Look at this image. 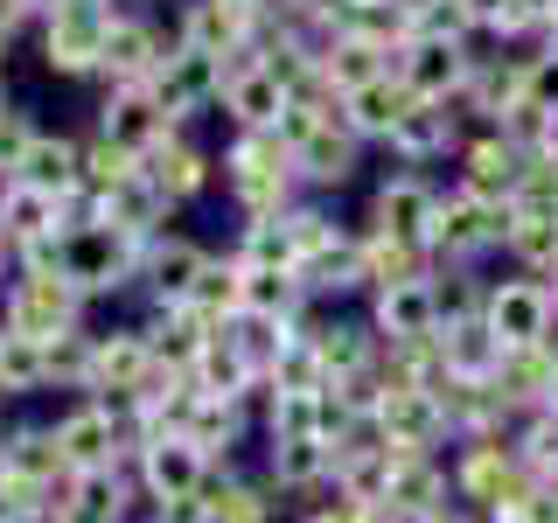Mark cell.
<instances>
[{
    "label": "cell",
    "instance_id": "obj_1",
    "mask_svg": "<svg viewBox=\"0 0 558 523\" xmlns=\"http://www.w3.org/2000/svg\"><path fill=\"white\" fill-rule=\"evenodd\" d=\"M217 188L223 203L244 217H287L301 196V174H293V147L272 126H231L217 147Z\"/></svg>",
    "mask_w": 558,
    "mask_h": 523
},
{
    "label": "cell",
    "instance_id": "obj_2",
    "mask_svg": "<svg viewBox=\"0 0 558 523\" xmlns=\"http://www.w3.org/2000/svg\"><path fill=\"white\" fill-rule=\"evenodd\" d=\"M502 238H510V203H482V196H468L461 182L440 174L426 252L440 258V266H488V258H502Z\"/></svg>",
    "mask_w": 558,
    "mask_h": 523
},
{
    "label": "cell",
    "instance_id": "obj_3",
    "mask_svg": "<svg viewBox=\"0 0 558 523\" xmlns=\"http://www.w3.org/2000/svg\"><path fill=\"white\" fill-rule=\"evenodd\" d=\"M35 57L49 77L63 84H98L105 35H112V0H57L49 14H35Z\"/></svg>",
    "mask_w": 558,
    "mask_h": 523
},
{
    "label": "cell",
    "instance_id": "obj_4",
    "mask_svg": "<svg viewBox=\"0 0 558 523\" xmlns=\"http://www.w3.org/2000/svg\"><path fill=\"white\" fill-rule=\"evenodd\" d=\"M63 279L84 293L92 307L105 301H126L133 279H140V238L112 231V223H70L63 231Z\"/></svg>",
    "mask_w": 558,
    "mask_h": 523
},
{
    "label": "cell",
    "instance_id": "obj_5",
    "mask_svg": "<svg viewBox=\"0 0 558 523\" xmlns=\"http://www.w3.org/2000/svg\"><path fill=\"white\" fill-rule=\"evenodd\" d=\"M92 301H84L77 287H70L63 272H8V287H0V328H14V336H35V342H57L70 328L92 321Z\"/></svg>",
    "mask_w": 558,
    "mask_h": 523
},
{
    "label": "cell",
    "instance_id": "obj_6",
    "mask_svg": "<svg viewBox=\"0 0 558 523\" xmlns=\"http://www.w3.org/2000/svg\"><path fill=\"white\" fill-rule=\"evenodd\" d=\"M49 426H57V453H63L70 475H112V467L133 461V433L105 398H84V391L63 398L49 412Z\"/></svg>",
    "mask_w": 558,
    "mask_h": 523
},
{
    "label": "cell",
    "instance_id": "obj_7",
    "mask_svg": "<svg viewBox=\"0 0 558 523\" xmlns=\"http://www.w3.org/2000/svg\"><path fill=\"white\" fill-rule=\"evenodd\" d=\"M482 321L502 349H537L558 336V293L551 279H531V272H488V301H482Z\"/></svg>",
    "mask_w": 558,
    "mask_h": 523
},
{
    "label": "cell",
    "instance_id": "obj_8",
    "mask_svg": "<svg viewBox=\"0 0 558 523\" xmlns=\"http://www.w3.org/2000/svg\"><path fill=\"white\" fill-rule=\"evenodd\" d=\"M475 133L468 126V112L453 98H412L405 105V119L391 126V139H384V161L391 168H418V174H440L453 168V154H461V139Z\"/></svg>",
    "mask_w": 558,
    "mask_h": 523
},
{
    "label": "cell",
    "instance_id": "obj_9",
    "mask_svg": "<svg viewBox=\"0 0 558 523\" xmlns=\"http://www.w3.org/2000/svg\"><path fill=\"white\" fill-rule=\"evenodd\" d=\"M126 475H133V488H140V510H154V502L203 496L209 461H203L196 440H182V433H147V440H133Z\"/></svg>",
    "mask_w": 558,
    "mask_h": 523
},
{
    "label": "cell",
    "instance_id": "obj_10",
    "mask_svg": "<svg viewBox=\"0 0 558 523\" xmlns=\"http://www.w3.org/2000/svg\"><path fill=\"white\" fill-rule=\"evenodd\" d=\"M433 196H440V174H418V168H384L377 182H371V196H363V217H356V231H377V238L426 244Z\"/></svg>",
    "mask_w": 558,
    "mask_h": 523
},
{
    "label": "cell",
    "instance_id": "obj_11",
    "mask_svg": "<svg viewBox=\"0 0 558 523\" xmlns=\"http://www.w3.org/2000/svg\"><path fill=\"white\" fill-rule=\"evenodd\" d=\"M209 252H217V244H203L196 231H182V223H168L161 238H147L140 244V279H133L140 307H182L189 287H196V272L209 266Z\"/></svg>",
    "mask_w": 558,
    "mask_h": 523
},
{
    "label": "cell",
    "instance_id": "obj_12",
    "mask_svg": "<svg viewBox=\"0 0 558 523\" xmlns=\"http://www.w3.org/2000/svg\"><path fill=\"white\" fill-rule=\"evenodd\" d=\"M92 133L112 139L119 154H133V161H140L147 147H161V139L174 133V119H168V105L154 98V84H98Z\"/></svg>",
    "mask_w": 558,
    "mask_h": 523
},
{
    "label": "cell",
    "instance_id": "obj_13",
    "mask_svg": "<svg viewBox=\"0 0 558 523\" xmlns=\"http://www.w3.org/2000/svg\"><path fill=\"white\" fill-rule=\"evenodd\" d=\"M147 84H154V98L168 105L174 126H203V119H217V98H223V57L174 42Z\"/></svg>",
    "mask_w": 558,
    "mask_h": 523
},
{
    "label": "cell",
    "instance_id": "obj_14",
    "mask_svg": "<svg viewBox=\"0 0 558 523\" xmlns=\"http://www.w3.org/2000/svg\"><path fill=\"white\" fill-rule=\"evenodd\" d=\"M174 49V28L161 8H112V35H105L98 84H147L161 57Z\"/></svg>",
    "mask_w": 558,
    "mask_h": 523
},
{
    "label": "cell",
    "instance_id": "obj_15",
    "mask_svg": "<svg viewBox=\"0 0 558 523\" xmlns=\"http://www.w3.org/2000/svg\"><path fill=\"white\" fill-rule=\"evenodd\" d=\"M154 377V356L140 342V321H92L84 349V398H133Z\"/></svg>",
    "mask_w": 558,
    "mask_h": 523
},
{
    "label": "cell",
    "instance_id": "obj_16",
    "mask_svg": "<svg viewBox=\"0 0 558 523\" xmlns=\"http://www.w3.org/2000/svg\"><path fill=\"white\" fill-rule=\"evenodd\" d=\"M447 467H453V502H468V510H496L502 496H517L523 482V467H517V453H510V440H453V453H447Z\"/></svg>",
    "mask_w": 558,
    "mask_h": 523
},
{
    "label": "cell",
    "instance_id": "obj_17",
    "mask_svg": "<svg viewBox=\"0 0 558 523\" xmlns=\"http://www.w3.org/2000/svg\"><path fill=\"white\" fill-rule=\"evenodd\" d=\"M140 168L161 182V196H168L174 209H196L209 188H217V147H203L196 126H174L161 147L140 154Z\"/></svg>",
    "mask_w": 558,
    "mask_h": 523
},
{
    "label": "cell",
    "instance_id": "obj_18",
    "mask_svg": "<svg viewBox=\"0 0 558 523\" xmlns=\"http://www.w3.org/2000/svg\"><path fill=\"white\" fill-rule=\"evenodd\" d=\"M523 161H531V154H523L517 139H502L496 126H475V133L461 139V154H453L447 182H461L468 196H482V203H510Z\"/></svg>",
    "mask_w": 558,
    "mask_h": 523
},
{
    "label": "cell",
    "instance_id": "obj_19",
    "mask_svg": "<svg viewBox=\"0 0 558 523\" xmlns=\"http://www.w3.org/2000/svg\"><path fill=\"white\" fill-rule=\"evenodd\" d=\"M468 70H475V42H447V35H412L391 57V77L412 98H461Z\"/></svg>",
    "mask_w": 558,
    "mask_h": 523
},
{
    "label": "cell",
    "instance_id": "obj_20",
    "mask_svg": "<svg viewBox=\"0 0 558 523\" xmlns=\"http://www.w3.org/2000/svg\"><path fill=\"white\" fill-rule=\"evenodd\" d=\"M92 217L147 244V238H161L168 223H182V209H174V203L161 196V182H154V174L133 161V168H126V174H119V182H112V188H105V196L92 203Z\"/></svg>",
    "mask_w": 558,
    "mask_h": 523
},
{
    "label": "cell",
    "instance_id": "obj_21",
    "mask_svg": "<svg viewBox=\"0 0 558 523\" xmlns=\"http://www.w3.org/2000/svg\"><path fill=\"white\" fill-rule=\"evenodd\" d=\"M363 161H371V147H363V139L342 126V112L328 119L314 139H301V147H293V174H301L307 196H342V188L363 174Z\"/></svg>",
    "mask_w": 558,
    "mask_h": 523
},
{
    "label": "cell",
    "instance_id": "obj_22",
    "mask_svg": "<svg viewBox=\"0 0 558 523\" xmlns=\"http://www.w3.org/2000/svg\"><path fill=\"white\" fill-rule=\"evenodd\" d=\"M168 28H174V42L209 49V57L231 63L238 49L258 35V14L238 8V0H174V8H168Z\"/></svg>",
    "mask_w": 558,
    "mask_h": 523
},
{
    "label": "cell",
    "instance_id": "obj_23",
    "mask_svg": "<svg viewBox=\"0 0 558 523\" xmlns=\"http://www.w3.org/2000/svg\"><path fill=\"white\" fill-rule=\"evenodd\" d=\"M279 105H287V84H279L272 70L258 63V49L244 42L238 57L223 63V98H217L223 133H231V126H272V119H279Z\"/></svg>",
    "mask_w": 558,
    "mask_h": 523
},
{
    "label": "cell",
    "instance_id": "obj_24",
    "mask_svg": "<svg viewBox=\"0 0 558 523\" xmlns=\"http://www.w3.org/2000/svg\"><path fill=\"white\" fill-rule=\"evenodd\" d=\"M363 314H371L377 342H433V336H440V301H433V272L398 279V287H377L371 301H363Z\"/></svg>",
    "mask_w": 558,
    "mask_h": 523
},
{
    "label": "cell",
    "instance_id": "obj_25",
    "mask_svg": "<svg viewBox=\"0 0 558 523\" xmlns=\"http://www.w3.org/2000/svg\"><path fill=\"white\" fill-rule=\"evenodd\" d=\"M203 502H209V516H217V523H279V516H287V502H279V488L258 475V461L209 467Z\"/></svg>",
    "mask_w": 558,
    "mask_h": 523
},
{
    "label": "cell",
    "instance_id": "obj_26",
    "mask_svg": "<svg viewBox=\"0 0 558 523\" xmlns=\"http://www.w3.org/2000/svg\"><path fill=\"white\" fill-rule=\"evenodd\" d=\"M440 384H447V377H440ZM440 384H418V391H391V398H384L377 426H384V440H391L398 453H440V447H453V440H447Z\"/></svg>",
    "mask_w": 558,
    "mask_h": 523
},
{
    "label": "cell",
    "instance_id": "obj_27",
    "mask_svg": "<svg viewBox=\"0 0 558 523\" xmlns=\"http://www.w3.org/2000/svg\"><path fill=\"white\" fill-rule=\"evenodd\" d=\"M258 475L279 488L287 510H301L328 488V440H258Z\"/></svg>",
    "mask_w": 558,
    "mask_h": 523
},
{
    "label": "cell",
    "instance_id": "obj_28",
    "mask_svg": "<svg viewBox=\"0 0 558 523\" xmlns=\"http://www.w3.org/2000/svg\"><path fill=\"white\" fill-rule=\"evenodd\" d=\"M447 453L453 447H440V453H398V461H391V488H384V510H405L418 523H426L433 510H447V502H453Z\"/></svg>",
    "mask_w": 558,
    "mask_h": 523
},
{
    "label": "cell",
    "instance_id": "obj_29",
    "mask_svg": "<svg viewBox=\"0 0 558 523\" xmlns=\"http://www.w3.org/2000/svg\"><path fill=\"white\" fill-rule=\"evenodd\" d=\"M314 77H322L328 98H349V92H363V84L391 77V49L371 42V35H342L336 28L322 49H314Z\"/></svg>",
    "mask_w": 558,
    "mask_h": 523
},
{
    "label": "cell",
    "instance_id": "obj_30",
    "mask_svg": "<svg viewBox=\"0 0 558 523\" xmlns=\"http://www.w3.org/2000/svg\"><path fill=\"white\" fill-rule=\"evenodd\" d=\"M133 321H140V342H147L154 370H189V363L203 356V342L217 336L196 307H140Z\"/></svg>",
    "mask_w": 558,
    "mask_h": 523
},
{
    "label": "cell",
    "instance_id": "obj_31",
    "mask_svg": "<svg viewBox=\"0 0 558 523\" xmlns=\"http://www.w3.org/2000/svg\"><path fill=\"white\" fill-rule=\"evenodd\" d=\"M496 391L510 412H558V336L537 342V349H510L496 370Z\"/></svg>",
    "mask_w": 558,
    "mask_h": 523
},
{
    "label": "cell",
    "instance_id": "obj_32",
    "mask_svg": "<svg viewBox=\"0 0 558 523\" xmlns=\"http://www.w3.org/2000/svg\"><path fill=\"white\" fill-rule=\"evenodd\" d=\"M0 238L22 252V244H43V238H63V196L22 182V174H0Z\"/></svg>",
    "mask_w": 558,
    "mask_h": 523
},
{
    "label": "cell",
    "instance_id": "obj_33",
    "mask_svg": "<svg viewBox=\"0 0 558 523\" xmlns=\"http://www.w3.org/2000/svg\"><path fill=\"white\" fill-rule=\"evenodd\" d=\"M433 349H440V377H453V384H496L502 356H510V349L488 336L482 314L475 321H447L440 336H433Z\"/></svg>",
    "mask_w": 558,
    "mask_h": 523
},
{
    "label": "cell",
    "instance_id": "obj_34",
    "mask_svg": "<svg viewBox=\"0 0 558 523\" xmlns=\"http://www.w3.org/2000/svg\"><path fill=\"white\" fill-rule=\"evenodd\" d=\"M0 467L22 482H63V453H57V426L49 418H8L0 426Z\"/></svg>",
    "mask_w": 558,
    "mask_h": 523
},
{
    "label": "cell",
    "instance_id": "obj_35",
    "mask_svg": "<svg viewBox=\"0 0 558 523\" xmlns=\"http://www.w3.org/2000/svg\"><path fill=\"white\" fill-rule=\"evenodd\" d=\"M77 161H84V133H70V126H35L28 139V154H22V182L35 188H49V196H70L77 188Z\"/></svg>",
    "mask_w": 558,
    "mask_h": 523
},
{
    "label": "cell",
    "instance_id": "obj_36",
    "mask_svg": "<svg viewBox=\"0 0 558 523\" xmlns=\"http://www.w3.org/2000/svg\"><path fill=\"white\" fill-rule=\"evenodd\" d=\"M502 266H510V272H531V279H558V217H551V209H517L510 203Z\"/></svg>",
    "mask_w": 558,
    "mask_h": 523
},
{
    "label": "cell",
    "instance_id": "obj_37",
    "mask_svg": "<svg viewBox=\"0 0 558 523\" xmlns=\"http://www.w3.org/2000/svg\"><path fill=\"white\" fill-rule=\"evenodd\" d=\"M342 105V126L363 139V147H384V139H391V126L398 119H405V105H412V92L398 77H377V84H363V92H349V98H336Z\"/></svg>",
    "mask_w": 558,
    "mask_h": 523
},
{
    "label": "cell",
    "instance_id": "obj_38",
    "mask_svg": "<svg viewBox=\"0 0 558 523\" xmlns=\"http://www.w3.org/2000/svg\"><path fill=\"white\" fill-rule=\"evenodd\" d=\"M238 266V258H231ZM314 301L301 287V272H272V266H238V314H279V321H301Z\"/></svg>",
    "mask_w": 558,
    "mask_h": 523
},
{
    "label": "cell",
    "instance_id": "obj_39",
    "mask_svg": "<svg viewBox=\"0 0 558 523\" xmlns=\"http://www.w3.org/2000/svg\"><path fill=\"white\" fill-rule=\"evenodd\" d=\"M356 223L336 209V196H293V209H287V238H293V266H307V258H322L328 244H342Z\"/></svg>",
    "mask_w": 558,
    "mask_h": 523
},
{
    "label": "cell",
    "instance_id": "obj_40",
    "mask_svg": "<svg viewBox=\"0 0 558 523\" xmlns=\"http://www.w3.org/2000/svg\"><path fill=\"white\" fill-rule=\"evenodd\" d=\"M0 398H8V405H22V398H49V342L0 328Z\"/></svg>",
    "mask_w": 558,
    "mask_h": 523
},
{
    "label": "cell",
    "instance_id": "obj_41",
    "mask_svg": "<svg viewBox=\"0 0 558 523\" xmlns=\"http://www.w3.org/2000/svg\"><path fill=\"white\" fill-rule=\"evenodd\" d=\"M510 453H517V467L531 482H558V412L545 405V412H517L510 418Z\"/></svg>",
    "mask_w": 558,
    "mask_h": 523
},
{
    "label": "cell",
    "instance_id": "obj_42",
    "mask_svg": "<svg viewBox=\"0 0 558 523\" xmlns=\"http://www.w3.org/2000/svg\"><path fill=\"white\" fill-rule=\"evenodd\" d=\"M223 342L252 363V377H272L279 349L293 342V321H279V314H231V321H223Z\"/></svg>",
    "mask_w": 558,
    "mask_h": 523
},
{
    "label": "cell",
    "instance_id": "obj_43",
    "mask_svg": "<svg viewBox=\"0 0 558 523\" xmlns=\"http://www.w3.org/2000/svg\"><path fill=\"white\" fill-rule=\"evenodd\" d=\"M189 384H196L203 398H244L252 384H266V377H252V363H244L238 349L223 342V328H217V336L203 342V356L189 363Z\"/></svg>",
    "mask_w": 558,
    "mask_h": 523
},
{
    "label": "cell",
    "instance_id": "obj_44",
    "mask_svg": "<svg viewBox=\"0 0 558 523\" xmlns=\"http://www.w3.org/2000/svg\"><path fill=\"white\" fill-rule=\"evenodd\" d=\"M223 252L238 258V266H272V272H301L293 266V238H287V217H244L231 244Z\"/></svg>",
    "mask_w": 558,
    "mask_h": 523
},
{
    "label": "cell",
    "instance_id": "obj_45",
    "mask_svg": "<svg viewBox=\"0 0 558 523\" xmlns=\"http://www.w3.org/2000/svg\"><path fill=\"white\" fill-rule=\"evenodd\" d=\"M356 238H363V272H371V293H377V287H398V279L433 272V252H426V244L377 238V231H356ZM371 293H363V301H371Z\"/></svg>",
    "mask_w": 558,
    "mask_h": 523
},
{
    "label": "cell",
    "instance_id": "obj_46",
    "mask_svg": "<svg viewBox=\"0 0 558 523\" xmlns=\"http://www.w3.org/2000/svg\"><path fill=\"white\" fill-rule=\"evenodd\" d=\"M182 307H196L209 328H223V321L238 314V266H231V252H223V244L209 252V266L196 272V287H189V301H182Z\"/></svg>",
    "mask_w": 558,
    "mask_h": 523
},
{
    "label": "cell",
    "instance_id": "obj_47",
    "mask_svg": "<svg viewBox=\"0 0 558 523\" xmlns=\"http://www.w3.org/2000/svg\"><path fill=\"white\" fill-rule=\"evenodd\" d=\"M433 301H440V328L475 321L482 301H488V272L482 266H440V258H433Z\"/></svg>",
    "mask_w": 558,
    "mask_h": 523
},
{
    "label": "cell",
    "instance_id": "obj_48",
    "mask_svg": "<svg viewBox=\"0 0 558 523\" xmlns=\"http://www.w3.org/2000/svg\"><path fill=\"white\" fill-rule=\"evenodd\" d=\"M510 203H517V209H551V217H558V154H551V147L523 161L517 196H510Z\"/></svg>",
    "mask_w": 558,
    "mask_h": 523
},
{
    "label": "cell",
    "instance_id": "obj_49",
    "mask_svg": "<svg viewBox=\"0 0 558 523\" xmlns=\"http://www.w3.org/2000/svg\"><path fill=\"white\" fill-rule=\"evenodd\" d=\"M35 126H43V119H35V105H28V98H8V105H0V174L22 168V154H28Z\"/></svg>",
    "mask_w": 558,
    "mask_h": 523
},
{
    "label": "cell",
    "instance_id": "obj_50",
    "mask_svg": "<svg viewBox=\"0 0 558 523\" xmlns=\"http://www.w3.org/2000/svg\"><path fill=\"white\" fill-rule=\"evenodd\" d=\"M523 98L558 119V57L551 49H531V57H523Z\"/></svg>",
    "mask_w": 558,
    "mask_h": 523
},
{
    "label": "cell",
    "instance_id": "obj_51",
    "mask_svg": "<svg viewBox=\"0 0 558 523\" xmlns=\"http://www.w3.org/2000/svg\"><path fill=\"white\" fill-rule=\"evenodd\" d=\"M293 523H377V510H371V502L336 496V488H322L314 502H301V510H293Z\"/></svg>",
    "mask_w": 558,
    "mask_h": 523
},
{
    "label": "cell",
    "instance_id": "obj_52",
    "mask_svg": "<svg viewBox=\"0 0 558 523\" xmlns=\"http://www.w3.org/2000/svg\"><path fill=\"white\" fill-rule=\"evenodd\" d=\"M28 28H35V14L22 8V0H0V42H8V49H14V42H22V35H28Z\"/></svg>",
    "mask_w": 558,
    "mask_h": 523
},
{
    "label": "cell",
    "instance_id": "obj_53",
    "mask_svg": "<svg viewBox=\"0 0 558 523\" xmlns=\"http://www.w3.org/2000/svg\"><path fill=\"white\" fill-rule=\"evenodd\" d=\"M510 8H517V22L531 28V35H545V22L558 14V0H510Z\"/></svg>",
    "mask_w": 558,
    "mask_h": 523
},
{
    "label": "cell",
    "instance_id": "obj_54",
    "mask_svg": "<svg viewBox=\"0 0 558 523\" xmlns=\"http://www.w3.org/2000/svg\"><path fill=\"white\" fill-rule=\"evenodd\" d=\"M426 523H482V516H475V510H468V502H447V510H433Z\"/></svg>",
    "mask_w": 558,
    "mask_h": 523
},
{
    "label": "cell",
    "instance_id": "obj_55",
    "mask_svg": "<svg viewBox=\"0 0 558 523\" xmlns=\"http://www.w3.org/2000/svg\"><path fill=\"white\" fill-rule=\"evenodd\" d=\"M537 49H551V57H558V14L545 22V35H537Z\"/></svg>",
    "mask_w": 558,
    "mask_h": 523
},
{
    "label": "cell",
    "instance_id": "obj_56",
    "mask_svg": "<svg viewBox=\"0 0 558 523\" xmlns=\"http://www.w3.org/2000/svg\"><path fill=\"white\" fill-rule=\"evenodd\" d=\"M8 272H14V244L0 238V287H8Z\"/></svg>",
    "mask_w": 558,
    "mask_h": 523
},
{
    "label": "cell",
    "instance_id": "obj_57",
    "mask_svg": "<svg viewBox=\"0 0 558 523\" xmlns=\"http://www.w3.org/2000/svg\"><path fill=\"white\" fill-rule=\"evenodd\" d=\"M22 8H28V14H49V8H57V0H22Z\"/></svg>",
    "mask_w": 558,
    "mask_h": 523
},
{
    "label": "cell",
    "instance_id": "obj_58",
    "mask_svg": "<svg viewBox=\"0 0 558 523\" xmlns=\"http://www.w3.org/2000/svg\"><path fill=\"white\" fill-rule=\"evenodd\" d=\"M112 8H161V0H112Z\"/></svg>",
    "mask_w": 558,
    "mask_h": 523
},
{
    "label": "cell",
    "instance_id": "obj_59",
    "mask_svg": "<svg viewBox=\"0 0 558 523\" xmlns=\"http://www.w3.org/2000/svg\"><path fill=\"white\" fill-rule=\"evenodd\" d=\"M8 98H14V92H8V70H0V105H8Z\"/></svg>",
    "mask_w": 558,
    "mask_h": 523
},
{
    "label": "cell",
    "instance_id": "obj_60",
    "mask_svg": "<svg viewBox=\"0 0 558 523\" xmlns=\"http://www.w3.org/2000/svg\"><path fill=\"white\" fill-rule=\"evenodd\" d=\"M238 8H252V14H258V8H272V0H238Z\"/></svg>",
    "mask_w": 558,
    "mask_h": 523
},
{
    "label": "cell",
    "instance_id": "obj_61",
    "mask_svg": "<svg viewBox=\"0 0 558 523\" xmlns=\"http://www.w3.org/2000/svg\"><path fill=\"white\" fill-rule=\"evenodd\" d=\"M0 426H8V398H0Z\"/></svg>",
    "mask_w": 558,
    "mask_h": 523
},
{
    "label": "cell",
    "instance_id": "obj_62",
    "mask_svg": "<svg viewBox=\"0 0 558 523\" xmlns=\"http://www.w3.org/2000/svg\"><path fill=\"white\" fill-rule=\"evenodd\" d=\"M349 8H363V0H349Z\"/></svg>",
    "mask_w": 558,
    "mask_h": 523
},
{
    "label": "cell",
    "instance_id": "obj_63",
    "mask_svg": "<svg viewBox=\"0 0 558 523\" xmlns=\"http://www.w3.org/2000/svg\"><path fill=\"white\" fill-rule=\"evenodd\" d=\"M551 293H558V279H551Z\"/></svg>",
    "mask_w": 558,
    "mask_h": 523
}]
</instances>
